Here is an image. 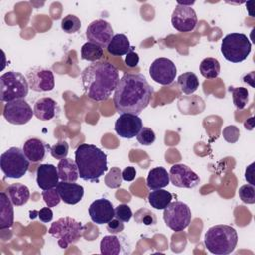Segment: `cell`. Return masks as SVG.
I'll return each instance as SVG.
<instances>
[{"label": "cell", "instance_id": "cell-1", "mask_svg": "<svg viewBox=\"0 0 255 255\" xmlns=\"http://www.w3.org/2000/svg\"><path fill=\"white\" fill-rule=\"evenodd\" d=\"M153 89L139 73H127L119 80L114 94V106L119 113L138 116L149 104Z\"/></svg>", "mask_w": 255, "mask_h": 255}, {"label": "cell", "instance_id": "cell-2", "mask_svg": "<svg viewBox=\"0 0 255 255\" xmlns=\"http://www.w3.org/2000/svg\"><path fill=\"white\" fill-rule=\"evenodd\" d=\"M85 94L93 101H106L116 90L120 77L118 69L110 62H95L81 74Z\"/></svg>", "mask_w": 255, "mask_h": 255}, {"label": "cell", "instance_id": "cell-3", "mask_svg": "<svg viewBox=\"0 0 255 255\" xmlns=\"http://www.w3.org/2000/svg\"><path fill=\"white\" fill-rule=\"evenodd\" d=\"M75 161L79 177L86 181L99 182L100 177L108 170L107 154L94 144H80L75 151Z\"/></svg>", "mask_w": 255, "mask_h": 255}, {"label": "cell", "instance_id": "cell-4", "mask_svg": "<svg viewBox=\"0 0 255 255\" xmlns=\"http://www.w3.org/2000/svg\"><path fill=\"white\" fill-rule=\"evenodd\" d=\"M238 242L236 230L225 224L211 226L205 233L204 244L209 252L215 255H227L231 253Z\"/></svg>", "mask_w": 255, "mask_h": 255}, {"label": "cell", "instance_id": "cell-5", "mask_svg": "<svg viewBox=\"0 0 255 255\" xmlns=\"http://www.w3.org/2000/svg\"><path fill=\"white\" fill-rule=\"evenodd\" d=\"M83 231L82 223L69 216L59 218L51 224L48 230L49 234L57 239L58 245L63 249L78 242L83 236Z\"/></svg>", "mask_w": 255, "mask_h": 255}, {"label": "cell", "instance_id": "cell-6", "mask_svg": "<svg viewBox=\"0 0 255 255\" xmlns=\"http://www.w3.org/2000/svg\"><path fill=\"white\" fill-rule=\"evenodd\" d=\"M27 79L19 72L10 71L0 77V100L1 102H11L24 99L29 92Z\"/></svg>", "mask_w": 255, "mask_h": 255}, {"label": "cell", "instance_id": "cell-7", "mask_svg": "<svg viewBox=\"0 0 255 255\" xmlns=\"http://www.w3.org/2000/svg\"><path fill=\"white\" fill-rule=\"evenodd\" d=\"M220 50L227 61L240 63L249 56L251 43L246 35L242 33H231L223 38Z\"/></svg>", "mask_w": 255, "mask_h": 255}, {"label": "cell", "instance_id": "cell-8", "mask_svg": "<svg viewBox=\"0 0 255 255\" xmlns=\"http://www.w3.org/2000/svg\"><path fill=\"white\" fill-rule=\"evenodd\" d=\"M29 166L30 160L19 147H10L0 156V167L6 177L21 178L26 174Z\"/></svg>", "mask_w": 255, "mask_h": 255}, {"label": "cell", "instance_id": "cell-9", "mask_svg": "<svg viewBox=\"0 0 255 255\" xmlns=\"http://www.w3.org/2000/svg\"><path fill=\"white\" fill-rule=\"evenodd\" d=\"M163 219L167 227L175 232L184 230L191 221V210L181 201L170 202L163 209Z\"/></svg>", "mask_w": 255, "mask_h": 255}, {"label": "cell", "instance_id": "cell-10", "mask_svg": "<svg viewBox=\"0 0 255 255\" xmlns=\"http://www.w3.org/2000/svg\"><path fill=\"white\" fill-rule=\"evenodd\" d=\"M34 111L24 99L6 103L3 110V117L12 125H25L32 119Z\"/></svg>", "mask_w": 255, "mask_h": 255}, {"label": "cell", "instance_id": "cell-11", "mask_svg": "<svg viewBox=\"0 0 255 255\" xmlns=\"http://www.w3.org/2000/svg\"><path fill=\"white\" fill-rule=\"evenodd\" d=\"M175 64L167 58L155 59L149 67V75L157 84L167 86L173 83L176 76Z\"/></svg>", "mask_w": 255, "mask_h": 255}, {"label": "cell", "instance_id": "cell-12", "mask_svg": "<svg viewBox=\"0 0 255 255\" xmlns=\"http://www.w3.org/2000/svg\"><path fill=\"white\" fill-rule=\"evenodd\" d=\"M171 24L179 32L187 33L194 30L197 24V16L193 8L177 3L171 15Z\"/></svg>", "mask_w": 255, "mask_h": 255}, {"label": "cell", "instance_id": "cell-13", "mask_svg": "<svg viewBox=\"0 0 255 255\" xmlns=\"http://www.w3.org/2000/svg\"><path fill=\"white\" fill-rule=\"evenodd\" d=\"M26 79L29 88L35 92H49L55 87L54 74L43 67H33L27 72Z\"/></svg>", "mask_w": 255, "mask_h": 255}, {"label": "cell", "instance_id": "cell-14", "mask_svg": "<svg viewBox=\"0 0 255 255\" xmlns=\"http://www.w3.org/2000/svg\"><path fill=\"white\" fill-rule=\"evenodd\" d=\"M171 183L180 188H193L200 182L199 176L185 164H173L169 170Z\"/></svg>", "mask_w": 255, "mask_h": 255}, {"label": "cell", "instance_id": "cell-15", "mask_svg": "<svg viewBox=\"0 0 255 255\" xmlns=\"http://www.w3.org/2000/svg\"><path fill=\"white\" fill-rule=\"evenodd\" d=\"M86 37L89 42L106 47L114 37V31L109 22L103 19H98L93 21L87 27Z\"/></svg>", "mask_w": 255, "mask_h": 255}, {"label": "cell", "instance_id": "cell-16", "mask_svg": "<svg viewBox=\"0 0 255 255\" xmlns=\"http://www.w3.org/2000/svg\"><path fill=\"white\" fill-rule=\"evenodd\" d=\"M142 128V121L138 116L124 113L115 123L116 132L124 138H132L137 135Z\"/></svg>", "mask_w": 255, "mask_h": 255}, {"label": "cell", "instance_id": "cell-17", "mask_svg": "<svg viewBox=\"0 0 255 255\" xmlns=\"http://www.w3.org/2000/svg\"><path fill=\"white\" fill-rule=\"evenodd\" d=\"M89 214L93 222L97 224H105L115 217V208L110 200L100 198L91 203Z\"/></svg>", "mask_w": 255, "mask_h": 255}, {"label": "cell", "instance_id": "cell-18", "mask_svg": "<svg viewBox=\"0 0 255 255\" xmlns=\"http://www.w3.org/2000/svg\"><path fill=\"white\" fill-rule=\"evenodd\" d=\"M59 179L58 168L54 164L44 163L38 166L36 181L41 189L48 190L55 188L59 183Z\"/></svg>", "mask_w": 255, "mask_h": 255}, {"label": "cell", "instance_id": "cell-19", "mask_svg": "<svg viewBox=\"0 0 255 255\" xmlns=\"http://www.w3.org/2000/svg\"><path fill=\"white\" fill-rule=\"evenodd\" d=\"M62 201L66 204L74 205L80 202L84 195V187L74 182L60 181L56 186Z\"/></svg>", "mask_w": 255, "mask_h": 255}, {"label": "cell", "instance_id": "cell-20", "mask_svg": "<svg viewBox=\"0 0 255 255\" xmlns=\"http://www.w3.org/2000/svg\"><path fill=\"white\" fill-rule=\"evenodd\" d=\"M47 148H50V145L36 137L27 139L23 145V151L31 162H39L44 160L46 157Z\"/></svg>", "mask_w": 255, "mask_h": 255}, {"label": "cell", "instance_id": "cell-21", "mask_svg": "<svg viewBox=\"0 0 255 255\" xmlns=\"http://www.w3.org/2000/svg\"><path fill=\"white\" fill-rule=\"evenodd\" d=\"M57 102L52 98L45 97L36 101L34 104V115L37 119L41 121L52 120L57 113Z\"/></svg>", "mask_w": 255, "mask_h": 255}, {"label": "cell", "instance_id": "cell-22", "mask_svg": "<svg viewBox=\"0 0 255 255\" xmlns=\"http://www.w3.org/2000/svg\"><path fill=\"white\" fill-rule=\"evenodd\" d=\"M13 203L5 192L0 193V229L11 228L14 223Z\"/></svg>", "mask_w": 255, "mask_h": 255}, {"label": "cell", "instance_id": "cell-23", "mask_svg": "<svg viewBox=\"0 0 255 255\" xmlns=\"http://www.w3.org/2000/svg\"><path fill=\"white\" fill-rule=\"evenodd\" d=\"M169 181L170 178L167 170L164 167L157 166L149 170L146 178V185L150 190H156L167 186Z\"/></svg>", "mask_w": 255, "mask_h": 255}, {"label": "cell", "instance_id": "cell-24", "mask_svg": "<svg viewBox=\"0 0 255 255\" xmlns=\"http://www.w3.org/2000/svg\"><path fill=\"white\" fill-rule=\"evenodd\" d=\"M59 177L65 182H75L79 178V171L76 161L71 158L61 159L57 165Z\"/></svg>", "mask_w": 255, "mask_h": 255}, {"label": "cell", "instance_id": "cell-25", "mask_svg": "<svg viewBox=\"0 0 255 255\" xmlns=\"http://www.w3.org/2000/svg\"><path fill=\"white\" fill-rule=\"evenodd\" d=\"M7 195L15 206H22L26 204L30 197L29 188L19 182L12 183L7 187Z\"/></svg>", "mask_w": 255, "mask_h": 255}, {"label": "cell", "instance_id": "cell-26", "mask_svg": "<svg viewBox=\"0 0 255 255\" xmlns=\"http://www.w3.org/2000/svg\"><path fill=\"white\" fill-rule=\"evenodd\" d=\"M130 47L129 41L126 35L116 34L108 44L107 50L113 56H123L128 54Z\"/></svg>", "mask_w": 255, "mask_h": 255}, {"label": "cell", "instance_id": "cell-27", "mask_svg": "<svg viewBox=\"0 0 255 255\" xmlns=\"http://www.w3.org/2000/svg\"><path fill=\"white\" fill-rule=\"evenodd\" d=\"M122 243L116 235H106L100 243V251L104 255H119L122 252Z\"/></svg>", "mask_w": 255, "mask_h": 255}, {"label": "cell", "instance_id": "cell-28", "mask_svg": "<svg viewBox=\"0 0 255 255\" xmlns=\"http://www.w3.org/2000/svg\"><path fill=\"white\" fill-rule=\"evenodd\" d=\"M177 84L180 91L186 95L193 94L199 87V80L192 72L181 74L177 79Z\"/></svg>", "mask_w": 255, "mask_h": 255}, {"label": "cell", "instance_id": "cell-29", "mask_svg": "<svg viewBox=\"0 0 255 255\" xmlns=\"http://www.w3.org/2000/svg\"><path fill=\"white\" fill-rule=\"evenodd\" d=\"M147 199L151 207L160 210V209H164L171 202L172 195L167 190L156 189L151 191L148 194Z\"/></svg>", "mask_w": 255, "mask_h": 255}, {"label": "cell", "instance_id": "cell-30", "mask_svg": "<svg viewBox=\"0 0 255 255\" xmlns=\"http://www.w3.org/2000/svg\"><path fill=\"white\" fill-rule=\"evenodd\" d=\"M200 74L206 79H215L220 73V63L215 58H205L199 65Z\"/></svg>", "mask_w": 255, "mask_h": 255}, {"label": "cell", "instance_id": "cell-31", "mask_svg": "<svg viewBox=\"0 0 255 255\" xmlns=\"http://www.w3.org/2000/svg\"><path fill=\"white\" fill-rule=\"evenodd\" d=\"M103 55V47L92 42L85 43L81 48V57L83 60H87L90 62H98L100 59H102Z\"/></svg>", "mask_w": 255, "mask_h": 255}, {"label": "cell", "instance_id": "cell-32", "mask_svg": "<svg viewBox=\"0 0 255 255\" xmlns=\"http://www.w3.org/2000/svg\"><path fill=\"white\" fill-rule=\"evenodd\" d=\"M228 91L232 94V100L234 106L238 110H242L248 103L249 92L244 87H229Z\"/></svg>", "mask_w": 255, "mask_h": 255}, {"label": "cell", "instance_id": "cell-33", "mask_svg": "<svg viewBox=\"0 0 255 255\" xmlns=\"http://www.w3.org/2000/svg\"><path fill=\"white\" fill-rule=\"evenodd\" d=\"M61 28L67 34H74L80 30L81 21L77 16L73 14H69L62 19Z\"/></svg>", "mask_w": 255, "mask_h": 255}, {"label": "cell", "instance_id": "cell-34", "mask_svg": "<svg viewBox=\"0 0 255 255\" xmlns=\"http://www.w3.org/2000/svg\"><path fill=\"white\" fill-rule=\"evenodd\" d=\"M133 217H134V221L138 224H144V225L150 226V225H155L156 223L155 214L147 208L138 209L134 213Z\"/></svg>", "mask_w": 255, "mask_h": 255}, {"label": "cell", "instance_id": "cell-35", "mask_svg": "<svg viewBox=\"0 0 255 255\" xmlns=\"http://www.w3.org/2000/svg\"><path fill=\"white\" fill-rule=\"evenodd\" d=\"M122 171L119 167H112L105 176V183L110 188H118L122 184Z\"/></svg>", "mask_w": 255, "mask_h": 255}, {"label": "cell", "instance_id": "cell-36", "mask_svg": "<svg viewBox=\"0 0 255 255\" xmlns=\"http://www.w3.org/2000/svg\"><path fill=\"white\" fill-rule=\"evenodd\" d=\"M69 151V144L66 140H59L54 145L50 146L51 155L56 159H64L67 157Z\"/></svg>", "mask_w": 255, "mask_h": 255}, {"label": "cell", "instance_id": "cell-37", "mask_svg": "<svg viewBox=\"0 0 255 255\" xmlns=\"http://www.w3.org/2000/svg\"><path fill=\"white\" fill-rule=\"evenodd\" d=\"M240 199L247 204L255 203V187L252 184H244L238 190Z\"/></svg>", "mask_w": 255, "mask_h": 255}, {"label": "cell", "instance_id": "cell-38", "mask_svg": "<svg viewBox=\"0 0 255 255\" xmlns=\"http://www.w3.org/2000/svg\"><path fill=\"white\" fill-rule=\"evenodd\" d=\"M136 139L142 145H150L155 141V133L150 128L142 127L136 135Z\"/></svg>", "mask_w": 255, "mask_h": 255}, {"label": "cell", "instance_id": "cell-39", "mask_svg": "<svg viewBox=\"0 0 255 255\" xmlns=\"http://www.w3.org/2000/svg\"><path fill=\"white\" fill-rule=\"evenodd\" d=\"M42 197L48 207H54V206L58 205L60 203V201L62 200L56 187L48 189V190H44L42 192Z\"/></svg>", "mask_w": 255, "mask_h": 255}, {"label": "cell", "instance_id": "cell-40", "mask_svg": "<svg viewBox=\"0 0 255 255\" xmlns=\"http://www.w3.org/2000/svg\"><path fill=\"white\" fill-rule=\"evenodd\" d=\"M132 216V211L128 204L122 203L115 208V217L123 222H128Z\"/></svg>", "mask_w": 255, "mask_h": 255}, {"label": "cell", "instance_id": "cell-41", "mask_svg": "<svg viewBox=\"0 0 255 255\" xmlns=\"http://www.w3.org/2000/svg\"><path fill=\"white\" fill-rule=\"evenodd\" d=\"M222 135L223 138L229 142V143H235L239 139L240 131L239 128L235 126H227L226 128H223L222 130Z\"/></svg>", "mask_w": 255, "mask_h": 255}, {"label": "cell", "instance_id": "cell-42", "mask_svg": "<svg viewBox=\"0 0 255 255\" xmlns=\"http://www.w3.org/2000/svg\"><path fill=\"white\" fill-rule=\"evenodd\" d=\"M138 62H139L138 54L134 51V47H130L129 51L126 55L125 64L129 68H134L138 65Z\"/></svg>", "mask_w": 255, "mask_h": 255}, {"label": "cell", "instance_id": "cell-43", "mask_svg": "<svg viewBox=\"0 0 255 255\" xmlns=\"http://www.w3.org/2000/svg\"><path fill=\"white\" fill-rule=\"evenodd\" d=\"M125 226L122 220L118 219V218H113L112 220H110L107 223V230L111 233V234H118L121 233L124 230Z\"/></svg>", "mask_w": 255, "mask_h": 255}, {"label": "cell", "instance_id": "cell-44", "mask_svg": "<svg viewBox=\"0 0 255 255\" xmlns=\"http://www.w3.org/2000/svg\"><path fill=\"white\" fill-rule=\"evenodd\" d=\"M38 216H39L41 221H43L45 223H48V222H50L53 219V211L48 206L47 207H43V208H41L39 210Z\"/></svg>", "mask_w": 255, "mask_h": 255}, {"label": "cell", "instance_id": "cell-45", "mask_svg": "<svg viewBox=\"0 0 255 255\" xmlns=\"http://www.w3.org/2000/svg\"><path fill=\"white\" fill-rule=\"evenodd\" d=\"M136 170L133 166H128L122 171V177L126 181H132L135 178Z\"/></svg>", "mask_w": 255, "mask_h": 255}, {"label": "cell", "instance_id": "cell-46", "mask_svg": "<svg viewBox=\"0 0 255 255\" xmlns=\"http://www.w3.org/2000/svg\"><path fill=\"white\" fill-rule=\"evenodd\" d=\"M253 166L254 162L251 163L249 166H247L245 170V179L252 185H254V180H253Z\"/></svg>", "mask_w": 255, "mask_h": 255}]
</instances>
